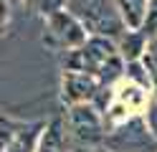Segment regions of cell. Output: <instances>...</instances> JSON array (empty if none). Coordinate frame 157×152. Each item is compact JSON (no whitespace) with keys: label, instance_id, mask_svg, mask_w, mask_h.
<instances>
[{"label":"cell","instance_id":"cell-1","mask_svg":"<svg viewBox=\"0 0 157 152\" xmlns=\"http://www.w3.org/2000/svg\"><path fill=\"white\" fill-rule=\"evenodd\" d=\"M66 10L84 25L86 36L117 41L127 30L114 0H66Z\"/></svg>","mask_w":157,"mask_h":152},{"label":"cell","instance_id":"cell-2","mask_svg":"<svg viewBox=\"0 0 157 152\" xmlns=\"http://www.w3.org/2000/svg\"><path fill=\"white\" fill-rule=\"evenodd\" d=\"M86 36L84 25L68 13V10H56V13L43 18V33H41V43L53 51V53H68L78 46H84Z\"/></svg>","mask_w":157,"mask_h":152},{"label":"cell","instance_id":"cell-3","mask_svg":"<svg viewBox=\"0 0 157 152\" xmlns=\"http://www.w3.org/2000/svg\"><path fill=\"white\" fill-rule=\"evenodd\" d=\"M66 127L81 147H96L104 145V122L99 109L94 101H84V104H71L66 109Z\"/></svg>","mask_w":157,"mask_h":152},{"label":"cell","instance_id":"cell-4","mask_svg":"<svg viewBox=\"0 0 157 152\" xmlns=\"http://www.w3.org/2000/svg\"><path fill=\"white\" fill-rule=\"evenodd\" d=\"M104 145H109L112 152H144L147 147H155V142L144 127V119H129L112 134H104Z\"/></svg>","mask_w":157,"mask_h":152},{"label":"cell","instance_id":"cell-5","mask_svg":"<svg viewBox=\"0 0 157 152\" xmlns=\"http://www.w3.org/2000/svg\"><path fill=\"white\" fill-rule=\"evenodd\" d=\"M101 91L99 79L84 71H63L61 74V101L66 107L96 101V94Z\"/></svg>","mask_w":157,"mask_h":152},{"label":"cell","instance_id":"cell-6","mask_svg":"<svg viewBox=\"0 0 157 152\" xmlns=\"http://www.w3.org/2000/svg\"><path fill=\"white\" fill-rule=\"evenodd\" d=\"M33 152H66V132H63L61 117H56L53 122L41 127Z\"/></svg>","mask_w":157,"mask_h":152},{"label":"cell","instance_id":"cell-7","mask_svg":"<svg viewBox=\"0 0 157 152\" xmlns=\"http://www.w3.org/2000/svg\"><path fill=\"white\" fill-rule=\"evenodd\" d=\"M147 36L142 30H124V33L114 41L117 43V51H119L122 61H140L144 48H147Z\"/></svg>","mask_w":157,"mask_h":152},{"label":"cell","instance_id":"cell-8","mask_svg":"<svg viewBox=\"0 0 157 152\" xmlns=\"http://www.w3.org/2000/svg\"><path fill=\"white\" fill-rule=\"evenodd\" d=\"M114 5L124 20V28L140 30L142 20H144V0H114Z\"/></svg>","mask_w":157,"mask_h":152},{"label":"cell","instance_id":"cell-9","mask_svg":"<svg viewBox=\"0 0 157 152\" xmlns=\"http://www.w3.org/2000/svg\"><path fill=\"white\" fill-rule=\"evenodd\" d=\"M28 3H31V8L41 18H46V15L56 13V10H63L66 8V0H28Z\"/></svg>","mask_w":157,"mask_h":152},{"label":"cell","instance_id":"cell-10","mask_svg":"<svg viewBox=\"0 0 157 152\" xmlns=\"http://www.w3.org/2000/svg\"><path fill=\"white\" fill-rule=\"evenodd\" d=\"M124 68H127V76H132L134 81H140L142 86L150 84V76H152V74H142V71L147 68L142 61H127V66H124Z\"/></svg>","mask_w":157,"mask_h":152},{"label":"cell","instance_id":"cell-11","mask_svg":"<svg viewBox=\"0 0 157 152\" xmlns=\"http://www.w3.org/2000/svg\"><path fill=\"white\" fill-rule=\"evenodd\" d=\"M144 127H147V132H150V137H152L155 147H157V99H152V101H150V107H147Z\"/></svg>","mask_w":157,"mask_h":152},{"label":"cell","instance_id":"cell-12","mask_svg":"<svg viewBox=\"0 0 157 152\" xmlns=\"http://www.w3.org/2000/svg\"><path fill=\"white\" fill-rule=\"evenodd\" d=\"M144 51H147V56H144L142 64H144V66H150V71L155 74V71H157V38H152L150 43H147Z\"/></svg>","mask_w":157,"mask_h":152},{"label":"cell","instance_id":"cell-13","mask_svg":"<svg viewBox=\"0 0 157 152\" xmlns=\"http://www.w3.org/2000/svg\"><path fill=\"white\" fill-rule=\"evenodd\" d=\"M5 23H8V5H5V0H0V33H3Z\"/></svg>","mask_w":157,"mask_h":152},{"label":"cell","instance_id":"cell-14","mask_svg":"<svg viewBox=\"0 0 157 152\" xmlns=\"http://www.w3.org/2000/svg\"><path fill=\"white\" fill-rule=\"evenodd\" d=\"M150 84H152V89H155V99H157V71L150 76Z\"/></svg>","mask_w":157,"mask_h":152},{"label":"cell","instance_id":"cell-15","mask_svg":"<svg viewBox=\"0 0 157 152\" xmlns=\"http://www.w3.org/2000/svg\"><path fill=\"white\" fill-rule=\"evenodd\" d=\"M68 152H91V150H89V147H81V145H76V147H71Z\"/></svg>","mask_w":157,"mask_h":152},{"label":"cell","instance_id":"cell-16","mask_svg":"<svg viewBox=\"0 0 157 152\" xmlns=\"http://www.w3.org/2000/svg\"><path fill=\"white\" fill-rule=\"evenodd\" d=\"M104 152H112V150H104Z\"/></svg>","mask_w":157,"mask_h":152}]
</instances>
